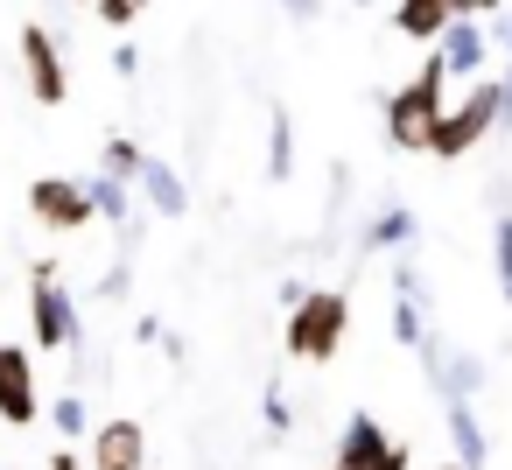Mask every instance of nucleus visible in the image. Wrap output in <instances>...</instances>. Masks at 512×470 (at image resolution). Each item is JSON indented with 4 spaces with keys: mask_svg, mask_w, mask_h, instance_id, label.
Instances as JSON below:
<instances>
[{
    "mask_svg": "<svg viewBox=\"0 0 512 470\" xmlns=\"http://www.w3.org/2000/svg\"><path fill=\"white\" fill-rule=\"evenodd\" d=\"M351 337V295L344 288H302V302L281 323V351L295 365H330Z\"/></svg>",
    "mask_w": 512,
    "mask_h": 470,
    "instance_id": "1",
    "label": "nucleus"
},
{
    "mask_svg": "<svg viewBox=\"0 0 512 470\" xmlns=\"http://www.w3.org/2000/svg\"><path fill=\"white\" fill-rule=\"evenodd\" d=\"M442 92H449V71H442V57L428 50L421 71L386 99V148H393V155H428L435 120H442Z\"/></svg>",
    "mask_w": 512,
    "mask_h": 470,
    "instance_id": "2",
    "label": "nucleus"
},
{
    "mask_svg": "<svg viewBox=\"0 0 512 470\" xmlns=\"http://www.w3.org/2000/svg\"><path fill=\"white\" fill-rule=\"evenodd\" d=\"M78 344H85L78 295L64 288V267H57V260H36V267H29V351L71 358Z\"/></svg>",
    "mask_w": 512,
    "mask_h": 470,
    "instance_id": "3",
    "label": "nucleus"
},
{
    "mask_svg": "<svg viewBox=\"0 0 512 470\" xmlns=\"http://www.w3.org/2000/svg\"><path fill=\"white\" fill-rule=\"evenodd\" d=\"M491 127H498V78H470V92H463L456 106H442L428 155H435V162H463L477 141H491Z\"/></svg>",
    "mask_w": 512,
    "mask_h": 470,
    "instance_id": "4",
    "label": "nucleus"
},
{
    "mask_svg": "<svg viewBox=\"0 0 512 470\" xmlns=\"http://www.w3.org/2000/svg\"><path fill=\"white\" fill-rule=\"evenodd\" d=\"M330 470H414V449H407L400 435H386L379 414L358 407V414L344 421L337 449H330Z\"/></svg>",
    "mask_w": 512,
    "mask_h": 470,
    "instance_id": "5",
    "label": "nucleus"
},
{
    "mask_svg": "<svg viewBox=\"0 0 512 470\" xmlns=\"http://www.w3.org/2000/svg\"><path fill=\"white\" fill-rule=\"evenodd\" d=\"M414 358H421V379H428L442 400H477V386H484V358H477V351H463V344H449L442 330H428V337L414 344Z\"/></svg>",
    "mask_w": 512,
    "mask_h": 470,
    "instance_id": "6",
    "label": "nucleus"
},
{
    "mask_svg": "<svg viewBox=\"0 0 512 470\" xmlns=\"http://www.w3.org/2000/svg\"><path fill=\"white\" fill-rule=\"evenodd\" d=\"M0 421L8 428H36L43 421V372L29 344H0Z\"/></svg>",
    "mask_w": 512,
    "mask_h": 470,
    "instance_id": "7",
    "label": "nucleus"
},
{
    "mask_svg": "<svg viewBox=\"0 0 512 470\" xmlns=\"http://www.w3.org/2000/svg\"><path fill=\"white\" fill-rule=\"evenodd\" d=\"M29 218L43 225V232H85L99 211H92V197H85V183L78 176H36L29 183Z\"/></svg>",
    "mask_w": 512,
    "mask_h": 470,
    "instance_id": "8",
    "label": "nucleus"
},
{
    "mask_svg": "<svg viewBox=\"0 0 512 470\" xmlns=\"http://www.w3.org/2000/svg\"><path fill=\"white\" fill-rule=\"evenodd\" d=\"M22 78H29V99L36 106H64L71 99V71H64V50L43 22H22Z\"/></svg>",
    "mask_w": 512,
    "mask_h": 470,
    "instance_id": "9",
    "label": "nucleus"
},
{
    "mask_svg": "<svg viewBox=\"0 0 512 470\" xmlns=\"http://www.w3.org/2000/svg\"><path fill=\"white\" fill-rule=\"evenodd\" d=\"M85 470H148V428H141L134 414H106V421H92Z\"/></svg>",
    "mask_w": 512,
    "mask_h": 470,
    "instance_id": "10",
    "label": "nucleus"
},
{
    "mask_svg": "<svg viewBox=\"0 0 512 470\" xmlns=\"http://www.w3.org/2000/svg\"><path fill=\"white\" fill-rule=\"evenodd\" d=\"M428 50L442 57V71H449V78H463V85H470V78H484V64H491V29H484L477 15H456Z\"/></svg>",
    "mask_w": 512,
    "mask_h": 470,
    "instance_id": "11",
    "label": "nucleus"
},
{
    "mask_svg": "<svg viewBox=\"0 0 512 470\" xmlns=\"http://www.w3.org/2000/svg\"><path fill=\"white\" fill-rule=\"evenodd\" d=\"M428 330H435V323H428V281H421V267L400 253V260H393V344L414 351Z\"/></svg>",
    "mask_w": 512,
    "mask_h": 470,
    "instance_id": "12",
    "label": "nucleus"
},
{
    "mask_svg": "<svg viewBox=\"0 0 512 470\" xmlns=\"http://www.w3.org/2000/svg\"><path fill=\"white\" fill-rule=\"evenodd\" d=\"M414 239H421V218H414L407 204H379V211L358 225L351 253H400V246H414Z\"/></svg>",
    "mask_w": 512,
    "mask_h": 470,
    "instance_id": "13",
    "label": "nucleus"
},
{
    "mask_svg": "<svg viewBox=\"0 0 512 470\" xmlns=\"http://www.w3.org/2000/svg\"><path fill=\"white\" fill-rule=\"evenodd\" d=\"M442 428H449V463L463 470H491V442H484V421H477V400H442Z\"/></svg>",
    "mask_w": 512,
    "mask_h": 470,
    "instance_id": "14",
    "label": "nucleus"
},
{
    "mask_svg": "<svg viewBox=\"0 0 512 470\" xmlns=\"http://www.w3.org/2000/svg\"><path fill=\"white\" fill-rule=\"evenodd\" d=\"M134 197H141L155 218H183V211H190V183H183V176H176L162 155H148V162H141V176H134Z\"/></svg>",
    "mask_w": 512,
    "mask_h": 470,
    "instance_id": "15",
    "label": "nucleus"
},
{
    "mask_svg": "<svg viewBox=\"0 0 512 470\" xmlns=\"http://www.w3.org/2000/svg\"><path fill=\"white\" fill-rule=\"evenodd\" d=\"M456 22V0H393V29L407 43H435Z\"/></svg>",
    "mask_w": 512,
    "mask_h": 470,
    "instance_id": "16",
    "label": "nucleus"
},
{
    "mask_svg": "<svg viewBox=\"0 0 512 470\" xmlns=\"http://www.w3.org/2000/svg\"><path fill=\"white\" fill-rule=\"evenodd\" d=\"M85 197H92V211H99L113 232H127V225H134V183H120V176H99V169H92V176H85Z\"/></svg>",
    "mask_w": 512,
    "mask_h": 470,
    "instance_id": "17",
    "label": "nucleus"
},
{
    "mask_svg": "<svg viewBox=\"0 0 512 470\" xmlns=\"http://www.w3.org/2000/svg\"><path fill=\"white\" fill-rule=\"evenodd\" d=\"M491 274H498V295L512 309V204H505V190H491Z\"/></svg>",
    "mask_w": 512,
    "mask_h": 470,
    "instance_id": "18",
    "label": "nucleus"
},
{
    "mask_svg": "<svg viewBox=\"0 0 512 470\" xmlns=\"http://www.w3.org/2000/svg\"><path fill=\"white\" fill-rule=\"evenodd\" d=\"M295 176V120H288V106H274L267 113V183H288Z\"/></svg>",
    "mask_w": 512,
    "mask_h": 470,
    "instance_id": "19",
    "label": "nucleus"
},
{
    "mask_svg": "<svg viewBox=\"0 0 512 470\" xmlns=\"http://www.w3.org/2000/svg\"><path fill=\"white\" fill-rule=\"evenodd\" d=\"M141 162H148V148H141V141H127V134H113V141L99 148V176L134 183V176H141Z\"/></svg>",
    "mask_w": 512,
    "mask_h": 470,
    "instance_id": "20",
    "label": "nucleus"
},
{
    "mask_svg": "<svg viewBox=\"0 0 512 470\" xmlns=\"http://www.w3.org/2000/svg\"><path fill=\"white\" fill-rule=\"evenodd\" d=\"M50 428H57L64 442H78V435H92V407H85V393H78V386L50 400Z\"/></svg>",
    "mask_w": 512,
    "mask_h": 470,
    "instance_id": "21",
    "label": "nucleus"
},
{
    "mask_svg": "<svg viewBox=\"0 0 512 470\" xmlns=\"http://www.w3.org/2000/svg\"><path fill=\"white\" fill-rule=\"evenodd\" d=\"M260 421H267V435L281 442V435H295V400H288V386L281 379H267V393H260Z\"/></svg>",
    "mask_w": 512,
    "mask_h": 470,
    "instance_id": "22",
    "label": "nucleus"
},
{
    "mask_svg": "<svg viewBox=\"0 0 512 470\" xmlns=\"http://www.w3.org/2000/svg\"><path fill=\"white\" fill-rule=\"evenodd\" d=\"M148 8H155V0H99V22H106V29H134Z\"/></svg>",
    "mask_w": 512,
    "mask_h": 470,
    "instance_id": "23",
    "label": "nucleus"
},
{
    "mask_svg": "<svg viewBox=\"0 0 512 470\" xmlns=\"http://www.w3.org/2000/svg\"><path fill=\"white\" fill-rule=\"evenodd\" d=\"M127 281H134V260L120 253V260H113V267L99 274V295H106V302H120V295H127Z\"/></svg>",
    "mask_w": 512,
    "mask_h": 470,
    "instance_id": "24",
    "label": "nucleus"
},
{
    "mask_svg": "<svg viewBox=\"0 0 512 470\" xmlns=\"http://www.w3.org/2000/svg\"><path fill=\"white\" fill-rule=\"evenodd\" d=\"M113 71H120V78H141V50L120 43V50H113Z\"/></svg>",
    "mask_w": 512,
    "mask_h": 470,
    "instance_id": "25",
    "label": "nucleus"
},
{
    "mask_svg": "<svg viewBox=\"0 0 512 470\" xmlns=\"http://www.w3.org/2000/svg\"><path fill=\"white\" fill-rule=\"evenodd\" d=\"M456 15H477V22H491V15H505V0H456Z\"/></svg>",
    "mask_w": 512,
    "mask_h": 470,
    "instance_id": "26",
    "label": "nucleus"
},
{
    "mask_svg": "<svg viewBox=\"0 0 512 470\" xmlns=\"http://www.w3.org/2000/svg\"><path fill=\"white\" fill-rule=\"evenodd\" d=\"M281 15H288V22H316V15H323V0H281Z\"/></svg>",
    "mask_w": 512,
    "mask_h": 470,
    "instance_id": "27",
    "label": "nucleus"
},
{
    "mask_svg": "<svg viewBox=\"0 0 512 470\" xmlns=\"http://www.w3.org/2000/svg\"><path fill=\"white\" fill-rule=\"evenodd\" d=\"M50 470H85V456H78V449L64 442V449H50Z\"/></svg>",
    "mask_w": 512,
    "mask_h": 470,
    "instance_id": "28",
    "label": "nucleus"
},
{
    "mask_svg": "<svg viewBox=\"0 0 512 470\" xmlns=\"http://www.w3.org/2000/svg\"><path fill=\"white\" fill-rule=\"evenodd\" d=\"M435 470H463V463H435Z\"/></svg>",
    "mask_w": 512,
    "mask_h": 470,
    "instance_id": "29",
    "label": "nucleus"
},
{
    "mask_svg": "<svg viewBox=\"0 0 512 470\" xmlns=\"http://www.w3.org/2000/svg\"><path fill=\"white\" fill-rule=\"evenodd\" d=\"M351 8H372V0H351Z\"/></svg>",
    "mask_w": 512,
    "mask_h": 470,
    "instance_id": "30",
    "label": "nucleus"
}]
</instances>
